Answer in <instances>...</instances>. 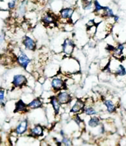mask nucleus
<instances>
[{
	"label": "nucleus",
	"instance_id": "7",
	"mask_svg": "<svg viewBox=\"0 0 126 146\" xmlns=\"http://www.w3.org/2000/svg\"><path fill=\"white\" fill-rule=\"evenodd\" d=\"M56 96L62 105H69L73 101V97L70 92H68L65 89L56 92Z\"/></svg>",
	"mask_w": 126,
	"mask_h": 146
},
{
	"label": "nucleus",
	"instance_id": "15",
	"mask_svg": "<svg viewBox=\"0 0 126 146\" xmlns=\"http://www.w3.org/2000/svg\"><path fill=\"white\" fill-rule=\"evenodd\" d=\"M126 48V43H119L115 47V49L111 52L114 58L118 59H123L124 58V50Z\"/></svg>",
	"mask_w": 126,
	"mask_h": 146
},
{
	"label": "nucleus",
	"instance_id": "27",
	"mask_svg": "<svg viewBox=\"0 0 126 146\" xmlns=\"http://www.w3.org/2000/svg\"><path fill=\"white\" fill-rule=\"evenodd\" d=\"M61 141H62V145H65V146L73 145V142H72L71 138H70L69 137L66 136V135L62 137Z\"/></svg>",
	"mask_w": 126,
	"mask_h": 146
},
{
	"label": "nucleus",
	"instance_id": "26",
	"mask_svg": "<svg viewBox=\"0 0 126 146\" xmlns=\"http://www.w3.org/2000/svg\"><path fill=\"white\" fill-rule=\"evenodd\" d=\"M97 33V25L92 26V27H87L86 28V34H87L90 37H94L95 36Z\"/></svg>",
	"mask_w": 126,
	"mask_h": 146
},
{
	"label": "nucleus",
	"instance_id": "23",
	"mask_svg": "<svg viewBox=\"0 0 126 146\" xmlns=\"http://www.w3.org/2000/svg\"><path fill=\"white\" fill-rule=\"evenodd\" d=\"M115 15V13H114V10H113L112 8H111L109 6H104L103 12L101 15L102 18H113Z\"/></svg>",
	"mask_w": 126,
	"mask_h": 146
},
{
	"label": "nucleus",
	"instance_id": "1",
	"mask_svg": "<svg viewBox=\"0 0 126 146\" xmlns=\"http://www.w3.org/2000/svg\"><path fill=\"white\" fill-rule=\"evenodd\" d=\"M81 70V64L76 58L71 56H66L62 62L60 70L67 75H73L74 73L79 72Z\"/></svg>",
	"mask_w": 126,
	"mask_h": 146
},
{
	"label": "nucleus",
	"instance_id": "12",
	"mask_svg": "<svg viewBox=\"0 0 126 146\" xmlns=\"http://www.w3.org/2000/svg\"><path fill=\"white\" fill-rule=\"evenodd\" d=\"M57 21V18L52 12H46L41 17V22L45 26H51Z\"/></svg>",
	"mask_w": 126,
	"mask_h": 146
},
{
	"label": "nucleus",
	"instance_id": "19",
	"mask_svg": "<svg viewBox=\"0 0 126 146\" xmlns=\"http://www.w3.org/2000/svg\"><path fill=\"white\" fill-rule=\"evenodd\" d=\"M101 118L98 117L97 115H93V116L90 117L89 121L87 122L88 126H90L92 129H94V128H97L98 126H100L101 125Z\"/></svg>",
	"mask_w": 126,
	"mask_h": 146
},
{
	"label": "nucleus",
	"instance_id": "5",
	"mask_svg": "<svg viewBox=\"0 0 126 146\" xmlns=\"http://www.w3.org/2000/svg\"><path fill=\"white\" fill-rule=\"evenodd\" d=\"M28 78L24 74H15L13 77L11 85L14 89H19L27 85Z\"/></svg>",
	"mask_w": 126,
	"mask_h": 146
},
{
	"label": "nucleus",
	"instance_id": "4",
	"mask_svg": "<svg viewBox=\"0 0 126 146\" xmlns=\"http://www.w3.org/2000/svg\"><path fill=\"white\" fill-rule=\"evenodd\" d=\"M50 81H51L52 90L55 93L61 91V90L65 89L67 87L65 80H64L62 77L59 75L58 74L52 77V78L50 79Z\"/></svg>",
	"mask_w": 126,
	"mask_h": 146
},
{
	"label": "nucleus",
	"instance_id": "10",
	"mask_svg": "<svg viewBox=\"0 0 126 146\" xmlns=\"http://www.w3.org/2000/svg\"><path fill=\"white\" fill-rule=\"evenodd\" d=\"M22 45L25 50L28 51H35L37 48V43L35 39L29 35H25L22 39Z\"/></svg>",
	"mask_w": 126,
	"mask_h": 146
},
{
	"label": "nucleus",
	"instance_id": "24",
	"mask_svg": "<svg viewBox=\"0 0 126 146\" xmlns=\"http://www.w3.org/2000/svg\"><path fill=\"white\" fill-rule=\"evenodd\" d=\"M82 7L85 11H93V0H81Z\"/></svg>",
	"mask_w": 126,
	"mask_h": 146
},
{
	"label": "nucleus",
	"instance_id": "20",
	"mask_svg": "<svg viewBox=\"0 0 126 146\" xmlns=\"http://www.w3.org/2000/svg\"><path fill=\"white\" fill-rule=\"evenodd\" d=\"M82 113L87 116H93V115H97L98 112L92 105H85Z\"/></svg>",
	"mask_w": 126,
	"mask_h": 146
},
{
	"label": "nucleus",
	"instance_id": "6",
	"mask_svg": "<svg viewBox=\"0 0 126 146\" xmlns=\"http://www.w3.org/2000/svg\"><path fill=\"white\" fill-rule=\"evenodd\" d=\"M76 44L75 41L71 38H66L62 44V53L65 56H71L75 51Z\"/></svg>",
	"mask_w": 126,
	"mask_h": 146
},
{
	"label": "nucleus",
	"instance_id": "9",
	"mask_svg": "<svg viewBox=\"0 0 126 146\" xmlns=\"http://www.w3.org/2000/svg\"><path fill=\"white\" fill-rule=\"evenodd\" d=\"M28 7V0H21L15 8V17L17 18H23L27 14Z\"/></svg>",
	"mask_w": 126,
	"mask_h": 146
},
{
	"label": "nucleus",
	"instance_id": "18",
	"mask_svg": "<svg viewBox=\"0 0 126 146\" xmlns=\"http://www.w3.org/2000/svg\"><path fill=\"white\" fill-rule=\"evenodd\" d=\"M103 105L106 108V111L109 113H115L117 111V105L114 102L109 99H106L103 100Z\"/></svg>",
	"mask_w": 126,
	"mask_h": 146
},
{
	"label": "nucleus",
	"instance_id": "35",
	"mask_svg": "<svg viewBox=\"0 0 126 146\" xmlns=\"http://www.w3.org/2000/svg\"><path fill=\"white\" fill-rule=\"evenodd\" d=\"M73 0H63V2H66V3H71L73 2Z\"/></svg>",
	"mask_w": 126,
	"mask_h": 146
},
{
	"label": "nucleus",
	"instance_id": "25",
	"mask_svg": "<svg viewBox=\"0 0 126 146\" xmlns=\"http://www.w3.org/2000/svg\"><path fill=\"white\" fill-rule=\"evenodd\" d=\"M73 121L76 123V124L78 126L79 128H83L84 126V121L81 118V117L80 116L79 114H76L74 115L73 116Z\"/></svg>",
	"mask_w": 126,
	"mask_h": 146
},
{
	"label": "nucleus",
	"instance_id": "13",
	"mask_svg": "<svg viewBox=\"0 0 126 146\" xmlns=\"http://www.w3.org/2000/svg\"><path fill=\"white\" fill-rule=\"evenodd\" d=\"M44 133V127L40 124H35L29 127L28 131V135L33 138H38L43 136Z\"/></svg>",
	"mask_w": 126,
	"mask_h": 146
},
{
	"label": "nucleus",
	"instance_id": "30",
	"mask_svg": "<svg viewBox=\"0 0 126 146\" xmlns=\"http://www.w3.org/2000/svg\"><path fill=\"white\" fill-rule=\"evenodd\" d=\"M96 23H95V22H94V19H91V20H89L87 21V23H86V28L87 27H92V26L95 25ZM97 25V24H96Z\"/></svg>",
	"mask_w": 126,
	"mask_h": 146
},
{
	"label": "nucleus",
	"instance_id": "2",
	"mask_svg": "<svg viewBox=\"0 0 126 146\" xmlns=\"http://www.w3.org/2000/svg\"><path fill=\"white\" fill-rule=\"evenodd\" d=\"M15 61H16V63L22 69H23L26 71H28L29 66L31 65L32 59L23 50H21V49L19 50V51L16 55Z\"/></svg>",
	"mask_w": 126,
	"mask_h": 146
},
{
	"label": "nucleus",
	"instance_id": "21",
	"mask_svg": "<svg viewBox=\"0 0 126 146\" xmlns=\"http://www.w3.org/2000/svg\"><path fill=\"white\" fill-rule=\"evenodd\" d=\"M7 91L2 87H0V107L5 108L7 105Z\"/></svg>",
	"mask_w": 126,
	"mask_h": 146
},
{
	"label": "nucleus",
	"instance_id": "29",
	"mask_svg": "<svg viewBox=\"0 0 126 146\" xmlns=\"http://www.w3.org/2000/svg\"><path fill=\"white\" fill-rule=\"evenodd\" d=\"M109 62H110V58H102V59L101 60V62H100V67L101 68V70H103V69L105 68L106 66H108Z\"/></svg>",
	"mask_w": 126,
	"mask_h": 146
},
{
	"label": "nucleus",
	"instance_id": "17",
	"mask_svg": "<svg viewBox=\"0 0 126 146\" xmlns=\"http://www.w3.org/2000/svg\"><path fill=\"white\" fill-rule=\"evenodd\" d=\"M49 103L51 106L53 108L54 110L55 115H58L60 113V110H61L62 105L60 104V102H59V100L56 98V95H53V96H51L49 97Z\"/></svg>",
	"mask_w": 126,
	"mask_h": 146
},
{
	"label": "nucleus",
	"instance_id": "3",
	"mask_svg": "<svg viewBox=\"0 0 126 146\" xmlns=\"http://www.w3.org/2000/svg\"><path fill=\"white\" fill-rule=\"evenodd\" d=\"M29 129V121L28 118H23L21 120L15 127L13 130V135H16L18 137L23 136L28 133Z\"/></svg>",
	"mask_w": 126,
	"mask_h": 146
},
{
	"label": "nucleus",
	"instance_id": "37",
	"mask_svg": "<svg viewBox=\"0 0 126 146\" xmlns=\"http://www.w3.org/2000/svg\"><path fill=\"white\" fill-rule=\"evenodd\" d=\"M0 87H2V81H1V78H0Z\"/></svg>",
	"mask_w": 126,
	"mask_h": 146
},
{
	"label": "nucleus",
	"instance_id": "16",
	"mask_svg": "<svg viewBox=\"0 0 126 146\" xmlns=\"http://www.w3.org/2000/svg\"><path fill=\"white\" fill-rule=\"evenodd\" d=\"M27 106L29 110H38L43 107V100L41 97L33 98L29 102L27 103Z\"/></svg>",
	"mask_w": 126,
	"mask_h": 146
},
{
	"label": "nucleus",
	"instance_id": "28",
	"mask_svg": "<svg viewBox=\"0 0 126 146\" xmlns=\"http://www.w3.org/2000/svg\"><path fill=\"white\" fill-rule=\"evenodd\" d=\"M18 4V0H10L7 3V8L10 11L15 10Z\"/></svg>",
	"mask_w": 126,
	"mask_h": 146
},
{
	"label": "nucleus",
	"instance_id": "34",
	"mask_svg": "<svg viewBox=\"0 0 126 146\" xmlns=\"http://www.w3.org/2000/svg\"><path fill=\"white\" fill-rule=\"evenodd\" d=\"M60 136H61V137L65 136V131H64V130H63V129H60Z\"/></svg>",
	"mask_w": 126,
	"mask_h": 146
},
{
	"label": "nucleus",
	"instance_id": "11",
	"mask_svg": "<svg viewBox=\"0 0 126 146\" xmlns=\"http://www.w3.org/2000/svg\"><path fill=\"white\" fill-rule=\"evenodd\" d=\"M13 111L14 113L25 114V113H28L29 110L27 106V103L25 102L22 99H19L14 104V109Z\"/></svg>",
	"mask_w": 126,
	"mask_h": 146
},
{
	"label": "nucleus",
	"instance_id": "31",
	"mask_svg": "<svg viewBox=\"0 0 126 146\" xmlns=\"http://www.w3.org/2000/svg\"><path fill=\"white\" fill-rule=\"evenodd\" d=\"M5 40V33H1L0 34V44H2L4 42Z\"/></svg>",
	"mask_w": 126,
	"mask_h": 146
},
{
	"label": "nucleus",
	"instance_id": "8",
	"mask_svg": "<svg viewBox=\"0 0 126 146\" xmlns=\"http://www.w3.org/2000/svg\"><path fill=\"white\" fill-rule=\"evenodd\" d=\"M75 11H76L75 8L71 6L62 7L60 10V19L61 21H65L66 23L71 22V18Z\"/></svg>",
	"mask_w": 126,
	"mask_h": 146
},
{
	"label": "nucleus",
	"instance_id": "33",
	"mask_svg": "<svg viewBox=\"0 0 126 146\" xmlns=\"http://www.w3.org/2000/svg\"><path fill=\"white\" fill-rule=\"evenodd\" d=\"M36 1L38 2V3L43 4V5H45L46 3H47V2H48V0H36Z\"/></svg>",
	"mask_w": 126,
	"mask_h": 146
},
{
	"label": "nucleus",
	"instance_id": "22",
	"mask_svg": "<svg viewBox=\"0 0 126 146\" xmlns=\"http://www.w3.org/2000/svg\"><path fill=\"white\" fill-rule=\"evenodd\" d=\"M93 6H94L93 12L94 13H96L97 15L101 16L103 12V9H104V6H103L100 3L98 0H93Z\"/></svg>",
	"mask_w": 126,
	"mask_h": 146
},
{
	"label": "nucleus",
	"instance_id": "36",
	"mask_svg": "<svg viewBox=\"0 0 126 146\" xmlns=\"http://www.w3.org/2000/svg\"><path fill=\"white\" fill-rule=\"evenodd\" d=\"M2 144V137H1V136H0V145Z\"/></svg>",
	"mask_w": 126,
	"mask_h": 146
},
{
	"label": "nucleus",
	"instance_id": "32",
	"mask_svg": "<svg viewBox=\"0 0 126 146\" xmlns=\"http://www.w3.org/2000/svg\"><path fill=\"white\" fill-rule=\"evenodd\" d=\"M113 20H114V22L115 23H118L119 21V16L117 15H115V16L113 17Z\"/></svg>",
	"mask_w": 126,
	"mask_h": 146
},
{
	"label": "nucleus",
	"instance_id": "14",
	"mask_svg": "<svg viewBox=\"0 0 126 146\" xmlns=\"http://www.w3.org/2000/svg\"><path fill=\"white\" fill-rule=\"evenodd\" d=\"M84 106V101L83 100H81V99H77L75 101V102L72 105L71 108L70 109V113L73 115L82 113V111H83Z\"/></svg>",
	"mask_w": 126,
	"mask_h": 146
}]
</instances>
